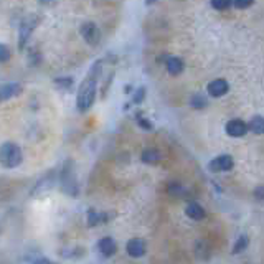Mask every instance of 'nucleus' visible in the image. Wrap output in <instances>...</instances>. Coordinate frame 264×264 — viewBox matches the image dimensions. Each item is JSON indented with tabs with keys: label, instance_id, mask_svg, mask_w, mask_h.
Returning a JSON list of instances; mask_svg holds the SVG:
<instances>
[{
	"label": "nucleus",
	"instance_id": "f257e3e1",
	"mask_svg": "<svg viewBox=\"0 0 264 264\" xmlns=\"http://www.w3.org/2000/svg\"><path fill=\"white\" fill-rule=\"evenodd\" d=\"M98 66L96 65L93 68V73H89V76L86 78L79 86L78 91V98H76V107L79 109L81 112H86L88 109L93 106L94 98H96V76H98Z\"/></svg>",
	"mask_w": 264,
	"mask_h": 264
},
{
	"label": "nucleus",
	"instance_id": "f03ea898",
	"mask_svg": "<svg viewBox=\"0 0 264 264\" xmlns=\"http://www.w3.org/2000/svg\"><path fill=\"white\" fill-rule=\"evenodd\" d=\"M24 160L22 149L13 142H5L2 145V163L5 168H15Z\"/></svg>",
	"mask_w": 264,
	"mask_h": 264
},
{
	"label": "nucleus",
	"instance_id": "7ed1b4c3",
	"mask_svg": "<svg viewBox=\"0 0 264 264\" xmlns=\"http://www.w3.org/2000/svg\"><path fill=\"white\" fill-rule=\"evenodd\" d=\"M235 165L233 162V157L231 156H226V154H223V156H218L216 158H213V160L210 162V165H208V168H210L211 172H228L231 170Z\"/></svg>",
	"mask_w": 264,
	"mask_h": 264
},
{
	"label": "nucleus",
	"instance_id": "20e7f679",
	"mask_svg": "<svg viewBox=\"0 0 264 264\" xmlns=\"http://www.w3.org/2000/svg\"><path fill=\"white\" fill-rule=\"evenodd\" d=\"M61 185L63 190L71 195V197H78V185L75 182V175H73V168H65L61 175Z\"/></svg>",
	"mask_w": 264,
	"mask_h": 264
},
{
	"label": "nucleus",
	"instance_id": "39448f33",
	"mask_svg": "<svg viewBox=\"0 0 264 264\" xmlns=\"http://www.w3.org/2000/svg\"><path fill=\"white\" fill-rule=\"evenodd\" d=\"M248 131L249 126L241 119H231L226 124V134L231 135V137H243V135H246Z\"/></svg>",
	"mask_w": 264,
	"mask_h": 264
},
{
	"label": "nucleus",
	"instance_id": "423d86ee",
	"mask_svg": "<svg viewBox=\"0 0 264 264\" xmlns=\"http://www.w3.org/2000/svg\"><path fill=\"white\" fill-rule=\"evenodd\" d=\"M230 84L226 79H213L210 84H208V94L211 98H221L228 93Z\"/></svg>",
	"mask_w": 264,
	"mask_h": 264
},
{
	"label": "nucleus",
	"instance_id": "0eeeda50",
	"mask_svg": "<svg viewBox=\"0 0 264 264\" xmlns=\"http://www.w3.org/2000/svg\"><path fill=\"white\" fill-rule=\"evenodd\" d=\"M81 35H83V38L89 45H98L99 42V30L93 22H86V24L81 26Z\"/></svg>",
	"mask_w": 264,
	"mask_h": 264
},
{
	"label": "nucleus",
	"instance_id": "6e6552de",
	"mask_svg": "<svg viewBox=\"0 0 264 264\" xmlns=\"http://www.w3.org/2000/svg\"><path fill=\"white\" fill-rule=\"evenodd\" d=\"M98 249H99V253H101V256H104V258L114 256L116 251H117L116 241L112 239V238H103V239H99Z\"/></svg>",
	"mask_w": 264,
	"mask_h": 264
},
{
	"label": "nucleus",
	"instance_id": "1a4fd4ad",
	"mask_svg": "<svg viewBox=\"0 0 264 264\" xmlns=\"http://www.w3.org/2000/svg\"><path fill=\"white\" fill-rule=\"evenodd\" d=\"M127 253L132 258H140L145 254V241L140 238H134L127 243Z\"/></svg>",
	"mask_w": 264,
	"mask_h": 264
},
{
	"label": "nucleus",
	"instance_id": "9d476101",
	"mask_svg": "<svg viewBox=\"0 0 264 264\" xmlns=\"http://www.w3.org/2000/svg\"><path fill=\"white\" fill-rule=\"evenodd\" d=\"M185 213L186 216L190 218V220H195V221H200L205 218V210L202 205L198 203H188V207L185 208Z\"/></svg>",
	"mask_w": 264,
	"mask_h": 264
},
{
	"label": "nucleus",
	"instance_id": "9b49d317",
	"mask_svg": "<svg viewBox=\"0 0 264 264\" xmlns=\"http://www.w3.org/2000/svg\"><path fill=\"white\" fill-rule=\"evenodd\" d=\"M22 93V86L18 83H7L2 86V99L7 101L10 98H15Z\"/></svg>",
	"mask_w": 264,
	"mask_h": 264
},
{
	"label": "nucleus",
	"instance_id": "f8f14e48",
	"mask_svg": "<svg viewBox=\"0 0 264 264\" xmlns=\"http://www.w3.org/2000/svg\"><path fill=\"white\" fill-rule=\"evenodd\" d=\"M167 71L170 73V75H180L182 71H184V63H182L180 58H177V56H170L167 60Z\"/></svg>",
	"mask_w": 264,
	"mask_h": 264
},
{
	"label": "nucleus",
	"instance_id": "ddd939ff",
	"mask_svg": "<svg viewBox=\"0 0 264 264\" xmlns=\"http://www.w3.org/2000/svg\"><path fill=\"white\" fill-rule=\"evenodd\" d=\"M248 126H249V131L254 132V134H259V135L264 134V117L263 116L253 117Z\"/></svg>",
	"mask_w": 264,
	"mask_h": 264
},
{
	"label": "nucleus",
	"instance_id": "4468645a",
	"mask_svg": "<svg viewBox=\"0 0 264 264\" xmlns=\"http://www.w3.org/2000/svg\"><path fill=\"white\" fill-rule=\"evenodd\" d=\"M160 160V154L156 149H147L142 152V162L145 163H157Z\"/></svg>",
	"mask_w": 264,
	"mask_h": 264
},
{
	"label": "nucleus",
	"instance_id": "2eb2a0df",
	"mask_svg": "<svg viewBox=\"0 0 264 264\" xmlns=\"http://www.w3.org/2000/svg\"><path fill=\"white\" fill-rule=\"evenodd\" d=\"M103 221H107L104 213H98L94 210L88 213V226H96V225H99V223H103Z\"/></svg>",
	"mask_w": 264,
	"mask_h": 264
},
{
	"label": "nucleus",
	"instance_id": "dca6fc26",
	"mask_svg": "<svg viewBox=\"0 0 264 264\" xmlns=\"http://www.w3.org/2000/svg\"><path fill=\"white\" fill-rule=\"evenodd\" d=\"M249 244V241H248V236H244V235H241L238 239H236V243H235V246H233V254H239V253H243L244 249H246V246Z\"/></svg>",
	"mask_w": 264,
	"mask_h": 264
},
{
	"label": "nucleus",
	"instance_id": "f3484780",
	"mask_svg": "<svg viewBox=\"0 0 264 264\" xmlns=\"http://www.w3.org/2000/svg\"><path fill=\"white\" fill-rule=\"evenodd\" d=\"M31 28H33V24H25L22 25V31H20V50H24V43L26 42L28 35L31 33Z\"/></svg>",
	"mask_w": 264,
	"mask_h": 264
},
{
	"label": "nucleus",
	"instance_id": "a211bd4d",
	"mask_svg": "<svg viewBox=\"0 0 264 264\" xmlns=\"http://www.w3.org/2000/svg\"><path fill=\"white\" fill-rule=\"evenodd\" d=\"M190 104L197 109H203L205 106H207V98H205L203 94H195V96L192 98V101H190Z\"/></svg>",
	"mask_w": 264,
	"mask_h": 264
},
{
	"label": "nucleus",
	"instance_id": "6ab92c4d",
	"mask_svg": "<svg viewBox=\"0 0 264 264\" xmlns=\"http://www.w3.org/2000/svg\"><path fill=\"white\" fill-rule=\"evenodd\" d=\"M231 5V0H211V7L216 10H226Z\"/></svg>",
	"mask_w": 264,
	"mask_h": 264
},
{
	"label": "nucleus",
	"instance_id": "aec40b11",
	"mask_svg": "<svg viewBox=\"0 0 264 264\" xmlns=\"http://www.w3.org/2000/svg\"><path fill=\"white\" fill-rule=\"evenodd\" d=\"M254 3V0H233V5L236 7V8H248V7H251Z\"/></svg>",
	"mask_w": 264,
	"mask_h": 264
},
{
	"label": "nucleus",
	"instance_id": "412c9836",
	"mask_svg": "<svg viewBox=\"0 0 264 264\" xmlns=\"http://www.w3.org/2000/svg\"><path fill=\"white\" fill-rule=\"evenodd\" d=\"M167 190H168V193H172V195H182V193H184V188H182L179 184H170L167 186Z\"/></svg>",
	"mask_w": 264,
	"mask_h": 264
},
{
	"label": "nucleus",
	"instance_id": "4be33fe9",
	"mask_svg": "<svg viewBox=\"0 0 264 264\" xmlns=\"http://www.w3.org/2000/svg\"><path fill=\"white\" fill-rule=\"evenodd\" d=\"M0 60H2V63H5L8 58H10V53H8V48L5 47V45H0Z\"/></svg>",
	"mask_w": 264,
	"mask_h": 264
},
{
	"label": "nucleus",
	"instance_id": "5701e85b",
	"mask_svg": "<svg viewBox=\"0 0 264 264\" xmlns=\"http://www.w3.org/2000/svg\"><path fill=\"white\" fill-rule=\"evenodd\" d=\"M31 264H54V263H52V261H48L47 258H36L33 263Z\"/></svg>",
	"mask_w": 264,
	"mask_h": 264
},
{
	"label": "nucleus",
	"instance_id": "b1692460",
	"mask_svg": "<svg viewBox=\"0 0 264 264\" xmlns=\"http://www.w3.org/2000/svg\"><path fill=\"white\" fill-rule=\"evenodd\" d=\"M144 94H145V89H139V93L135 94V98H134V103H140V101H142Z\"/></svg>",
	"mask_w": 264,
	"mask_h": 264
},
{
	"label": "nucleus",
	"instance_id": "393cba45",
	"mask_svg": "<svg viewBox=\"0 0 264 264\" xmlns=\"http://www.w3.org/2000/svg\"><path fill=\"white\" fill-rule=\"evenodd\" d=\"M139 124L142 126L144 129H147V131L152 129V124H149V121H145V119H139Z\"/></svg>",
	"mask_w": 264,
	"mask_h": 264
},
{
	"label": "nucleus",
	"instance_id": "a878e982",
	"mask_svg": "<svg viewBox=\"0 0 264 264\" xmlns=\"http://www.w3.org/2000/svg\"><path fill=\"white\" fill-rule=\"evenodd\" d=\"M256 198H264V186H259V188H256Z\"/></svg>",
	"mask_w": 264,
	"mask_h": 264
}]
</instances>
